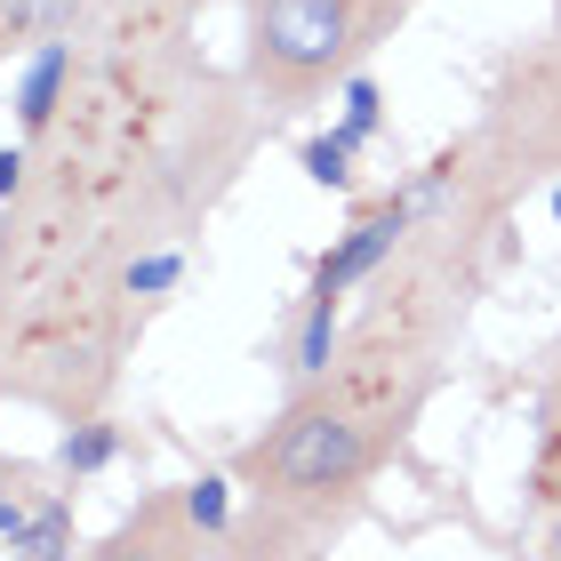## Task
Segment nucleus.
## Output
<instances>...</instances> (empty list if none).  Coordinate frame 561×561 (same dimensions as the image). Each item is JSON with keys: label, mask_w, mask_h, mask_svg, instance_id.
<instances>
[{"label": "nucleus", "mask_w": 561, "mask_h": 561, "mask_svg": "<svg viewBox=\"0 0 561 561\" xmlns=\"http://www.w3.org/2000/svg\"><path fill=\"white\" fill-rule=\"evenodd\" d=\"M410 410H386L377 386L362 377H313L297 386V401L273 417V433H257L233 457V481L257 505H280V514H329V497H353L369 481V466L386 457V442L401 433Z\"/></svg>", "instance_id": "f257e3e1"}, {"label": "nucleus", "mask_w": 561, "mask_h": 561, "mask_svg": "<svg viewBox=\"0 0 561 561\" xmlns=\"http://www.w3.org/2000/svg\"><path fill=\"white\" fill-rule=\"evenodd\" d=\"M401 16L410 0H241V81L265 113H305L362 72Z\"/></svg>", "instance_id": "f03ea898"}, {"label": "nucleus", "mask_w": 561, "mask_h": 561, "mask_svg": "<svg viewBox=\"0 0 561 561\" xmlns=\"http://www.w3.org/2000/svg\"><path fill=\"white\" fill-rule=\"evenodd\" d=\"M410 225H417V201H410V193H386L377 209H362V217L345 225V241L313 265V297L337 305L345 289H362V280H369L377 265H393V249L410 241Z\"/></svg>", "instance_id": "7ed1b4c3"}, {"label": "nucleus", "mask_w": 561, "mask_h": 561, "mask_svg": "<svg viewBox=\"0 0 561 561\" xmlns=\"http://www.w3.org/2000/svg\"><path fill=\"white\" fill-rule=\"evenodd\" d=\"M89 561H233V553H225V538L193 529L176 497H145L137 514L121 522V529H113V538L96 546Z\"/></svg>", "instance_id": "20e7f679"}, {"label": "nucleus", "mask_w": 561, "mask_h": 561, "mask_svg": "<svg viewBox=\"0 0 561 561\" xmlns=\"http://www.w3.org/2000/svg\"><path fill=\"white\" fill-rule=\"evenodd\" d=\"M81 33H57V41H33L24 48V65H16V129L24 145H41L48 129H57V113L72 105V81H81V48H72Z\"/></svg>", "instance_id": "39448f33"}, {"label": "nucleus", "mask_w": 561, "mask_h": 561, "mask_svg": "<svg viewBox=\"0 0 561 561\" xmlns=\"http://www.w3.org/2000/svg\"><path fill=\"white\" fill-rule=\"evenodd\" d=\"M113 0H0V65L24 57L33 41H57V33H89Z\"/></svg>", "instance_id": "423d86ee"}, {"label": "nucleus", "mask_w": 561, "mask_h": 561, "mask_svg": "<svg viewBox=\"0 0 561 561\" xmlns=\"http://www.w3.org/2000/svg\"><path fill=\"white\" fill-rule=\"evenodd\" d=\"M113 457H121V425H113V417H72V425H65V442H57V466H65V481L105 473Z\"/></svg>", "instance_id": "0eeeda50"}, {"label": "nucleus", "mask_w": 561, "mask_h": 561, "mask_svg": "<svg viewBox=\"0 0 561 561\" xmlns=\"http://www.w3.org/2000/svg\"><path fill=\"white\" fill-rule=\"evenodd\" d=\"M9 561H72V497L33 505V522L9 538Z\"/></svg>", "instance_id": "6e6552de"}, {"label": "nucleus", "mask_w": 561, "mask_h": 561, "mask_svg": "<svg viewBox=\"0 0 561 561\" xmlns=\"http://www.w3.org/2000/svg\"><path fill=\"white\" fill-rule=\"evenodd\" d=\"M289 369H297V386H313V377H329V369H337V305H329V297H313V305H305Z\"/></svg>", "instance_id": "1a4fd4ad"}, {"label": "nucleus", "mask_w": 561, "mask_h": 561, "mask_svg": "<svg viewBox=\"0 0 561 561\" xmlns=\"http://www.w3.org/2000/svg\"><path fill=\"white\" fill-rule=\"evenodd\" d=\"M233 490H241V481H225V473H201V481H185V490H176V505H185V522H193V529L225 538V529H233Z\"/></svg>", "instance_id": "9d476101"}, {"label": "nucleus", "mask_w": 561, "mask_h": 561, "mask_svg": "<svg viewBox=\"0 0 561 561\" xmlns=\"http://www.w3.org/2000/svg\"><path fill=\"white\" fill-rule=\"evenodd\" d=\"M353 152H362V145H353L345 129H329V137H305V152H297V161H305V176H313V185H329V193H353Z\"/></svg>", "instance_id": "9b49d317"}, {"label": "nucleus", "mask_w": 561, "mask_h": 561, "mask_svg": "<svg viewBox=\"0 0 561 561\" xmlns=\"http://www.w3.org/2000/svg\"><path fill=\"white\" fill-rule=\"evenodd\" d=\"M176 280H185V249H145L121 265V297H169Z\"/></svg>", "instance_id": "f8f14e48"}, {"label": "nucleus", "mask_w": 561, "mask_h": 561, "mask_svg": "<svg viewBox=\"0 0 561 561\" xmlns=\"http://www.w3.org/2000/svg\"><path fill=\"white\" fill-rule=\"evenodd\" d=\"M377 105H386V96H377L369 72H345V137H353V145H369V137H377V121H386Z\"/></svg>", "instance_id": "ddd939ff"}, {"label": "nucleus", "mask_w": 561, "mask_h": 561, "mask_svg": "<svg viewBox=\"0 0 561 561\" xmlns=\"http://www.w3.org/2000/svg\"><path fill=\"white\" fill-rule=\"evenodd\" d=\"M33 185V145H0V201H16Z\"/></svg>", "instance_id": "4468645a"}, {"label": "nucleus", "mask_w": 561, "mask_h": 561, "mask_svg": "<svg viewBox=\"0 0 561 561\" xmlns=\"http://www.w3.org/2000/svg\"><path fill=\"white\" fill-rule=\"evenodd\" d=\"M546 457H561V353H553V377H546Z\"/></svg>", "instance_id": "2eb2a0df"}, {"label": "nucleus", "mask_w": 561, "mask_h": 561, "mask_svg": "<svg viewBox=\"0 0 561 561\" xmlns=\"http://www.w3.org/2000/svg\"><path fill=\"white\" fill-rule=\"evenodd\" d=\"M546 553H553V561H561V514H553V546H546Z\"/></svg>", "instance_id": "dca6fc26"}, {"label": "nucleus", "mask_w": 561, "mask_h": 561, "mask_svg": "<svg viewBox=\"0 0 561 561\" xmlns=\"http://www.w3.org/2000/svg\"><path fill=\"white\" fill-rule=\"evenodd\" d=\"M553 217H561V185H553Z\"/></svg>", "instance_id": "f3484780"}]
</instances>
